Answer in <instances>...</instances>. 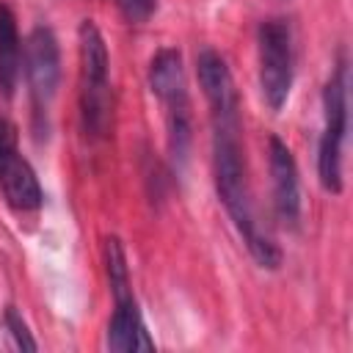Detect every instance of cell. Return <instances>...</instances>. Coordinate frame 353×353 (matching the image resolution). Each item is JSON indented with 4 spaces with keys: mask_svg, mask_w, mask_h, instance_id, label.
<instances>
[{
    "mask_svg": "<svg viewBox=\"0 0 353 353\" xmlns=\"http://www.w3.org/2000/svg\"><path fill=\"white\" fill-rule=\"evenodd\" d=\"M212 121V176H215V193L232 218L237 234L243 237L251 259L265 268L276 270L281 265V251L273 243V237L262 229L254 199H251V185H248V171H245V154H243V121H240V108L234 110H210Z\"/></svg>",
    "mask_w": 353,
    "mask_h": 353,
    "instance_id": "cell-1",
    "label": "cell"
},
{
    "mask_svg": "<svg viewBox=\"0 0 353 353\" xmlns=\"http://www.w3.org/2000/svg\"><path fill=\"white\" fill-rule=\"evenodd\" d=\"M80 44V121L88 138H105L110 127V58L99 28L83 19L77 30Z\"/></svg>",
    "mask_w": 353,
    "mask_h": 353,
    "instance_id": "cell-2",
    "label": "cell"
},
{
    "mask_svg": "<svg viewBox=\"0 0 353 353\" xmlns=\"http://www.w3.org/2000/svg\"><path fill=\"white\" fill-rule=\"evenodd\" d=\"M105 270H108V284L113 292V314L108 320L105 331V345L119 353H135V350H152L154 342L146 331L141 306L132 295V281H130V268H127V254L119 243V237L105 240Z\"/></svg>",
    "mask_w": 353,
    "mask_h": 353,
    "instance_id": "cell-3",
    "label": "cell"
},
{
    "mask_svg": "<svg viewBox=\"0 0 353 353\" xmlns=\"http://www.w3.org/2000/svg\"><path fill=\"white\" fill-rule=\"evenodd\" d=\"M149 88L165 110L168 152L174 163H185L190 146V99H188L182 55L174 47H163L154 52L149 63Z\"/></svg>",
    "mask_w": 353,
    "mask_h": 353,
    "instance_id": "cell-4",
    "label": "cell"
},
{
    "mask_svg": "<svg viewBox=\"0 0 353 353\" xmlns=\"http://www.w3.org/2000/svg\"><path fill=\"white\" fill-rule=\"evenodd\" d=\"M345 132H347V61L339 55L323 88V132L317 143V176L328 193H342Z\"/></svg>",
    "mask_w": 353,
    "mask_h": 353,
    "instance_id": "cell-5",
    "label": "cell"
},
{
    "mask_svg": "<svg viewBox=\"0 0 353 353\" xmlns=\"http://www.w3.org/2000/svg\"><path fill=\"white\" fill-rule=\"evenodd\" d=\"M256 55H259V91L265 105L279 113L292 91V72H295V55H292V30L287 19H265L256 30Z\"/></svg>",
    "mask_w": 353,
    "mask_h": 353,
    "instance_id": "cell-6",
    "label": "cell"
},
{
    "mask_svg": "<svg viewBox=\"0 0 353 353\" xmlns=\"http://www.w3.org/2000/svg\"><path fill=\"white\" fill-rule=\"evenodd\" d=\"M22 72L28 80L33 113L44 119L55 99L58 80H61V47H58L55 33L47 25H36L28 33L25 47H22Z\"/></svg>",
    "mask_w": 353,
    "mask_h": 353,
    "instance_id": "cell-7",
    "label": "cell"
},
{
    "mask_svg": "<svg viewBox=\"0 0 353 353\" xmlns=\"http://www.w3.org/2000/svg\"><path fill=\"white\" fill-rule=\"evenodd\" d=\"M0 196L17 212H36L44 204L39 176L19 154L17 127L8 119H0Z\"/></svg>",
    "mask_w": 353,
    "mask_h": 353,
    "instance_id": "cell-8",
    "label": "cell"
},
{
    "mask_svg": "<svg viewBox=\"0 0 353 353\" xmlns=\"http://www.w3.org/2000/svg\"><path fill=\"white\" fill-rule=\"evenodd\" d=\"M268 165H270V188H273V212L284 229H298L301 223L298 163L290 146L279 135H270L268 141Z\"/></svg>",
    "mask_w": 353,
    "mask_h": 353,
    "instance_id": "cell-9",
    "label": "cell"
},
{
    "mask_svg": "<svg viewBox=\"0 0 353 353\" xmlns=\"http://www.w3.org/2000/svg\"><path fill=\"white\" fill-rule=\"evenodd\" d=\"M196 74H199V85H201V94H204L210 110L240 108V94L234 88V77L221 52L204 47L196 55Z\"/></svg>",
    "mask_w": 353,
    "mask_h": 353,
    "instance_id": "cell-10",
    "label": "cell"
},
{
    "mask_svg": "<svg viewBox=\"0 0 353 353\" xmlns=\"http://www.w3.org/2000/svg\"><path fill=\"white\" fill-rule=\"evenodd\" d=\"M22 74V39L17 30V17L8 6L0 3V91L14 97Z\"/></svg>",
    "mask_w": 353,
    "mask_h": 353,
    "instance_id": "cell-11",
    "label": "cell"
},
{
    "mask_svg": "<svg viewBox=\"0 0 353 353\" xmlns=\"http://www.w3.org/2000/svg\"><path fill=\"white\" fill-rule=\"evenodd\" d=\"M3 325H6L8 336L14 339V347H19V350H39V342L30 336L28 323L22 320V314H19L14 306L6 309V314H3Z\"/></svg>",
    "mask_w": 353,
    "mask_h": 353,
    "instance_id": "cell-12",
    "label": "cell"
},
{
    "mask_svg": "<svg viewBox=\"0 0 353 353\" xmlns=\"http://www.w3.org/2000/svg\"><path fill=\"white\" fill-rule=\"evenodd\" d=\"M116 8L121 11V17L132 25H141L146 22L154 8H157V0H116Z\"/></svg>",
    "mask_w": 353,
    "mask_h": 353,
    "instance_id": "cell-13",
    "label": "cell"
}]
</instances>
